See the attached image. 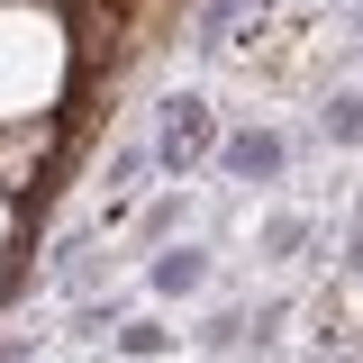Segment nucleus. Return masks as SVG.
Here are the masks:
<instances>
[{
  "label": "nucleus",
  "mask_w": 363,
  "mask_h": 363,
  "mask_svg": "<svg viewBox=\"0 0 363 363\" xmlns=\"http://www.w3.org/2000/svg\"><path fill=\"white\" fill-rule=\"evenodd\" d=\"M155 281H164V291H182V281H200V255H164V264H155Z\"/></svg>",
  "instance_id": "obj_2"
},
{
  "label": "nucleus",
  "mask_w": 363,
  "mask_h": 363,
  "mask_svg": "<svg viewBox=\"0 0 363 363\" xmlns=\"http://www.w3.org/2000/svg\"><path fill=\"white\" fill-rule=\"evenodd\" d=\"M236 164H245V173H281V145H272V136H255V145H236Z\"/></svg>",
  "instance_id": "obj_1"
}]
</instances>
